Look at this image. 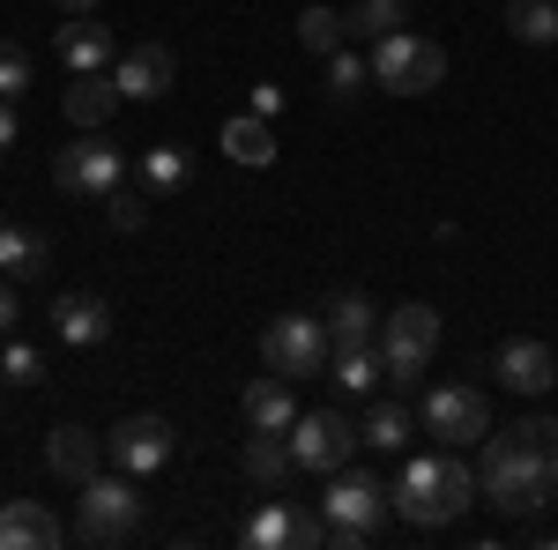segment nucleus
I'll list each match as a JSON object with an SVG mask.
<instances>
[{"instance_id":"obj_1","label":"nucleus","mask_w":558,"mask_h":550,"mask_svg":"<svg viewBox=\"0 0 558 550\" xmlns=\"http://www.w3.org/2000/svg\"><path fill=\"white\" fill-rule=\"evenodd\" d=\"M476 491L499 513H544L558 499V417H521L476 439Z\"/></svg>"},{"instance_id":"obj_2","label":"nucleus","mask_w":558,"mask_h":550,"mask_svg":"<svg viewBox=\"0 0 558 550\" xmlns=\"http://www.w3.org/2000/svg\"><path fill=\"white\" fill-rule=\"evenodd\" d=\"M387 506L402 513L410 528H454L476 506V468L462 454H417V462H402Z\"/></svg>"},{"instance_id":"obj_3","label":"nucleus","mask_w":558,"mask_h":550,"mask_svg":"<svg viewBox=\"0 0 558 550\" xmlns=\"http://www.w3.org/2000/svg\"><path fill=\"white\" fill-rule=\"evenodd\" d=\"M365 68L387 97H425V89L447 83V52L439 38H417V30H387V38L365 45Z\"/></svg>"},{"instance_id":"obj_4","label":"nucleus","mask_w":558,"mask_h":550,"mask_svg":"<svg viewBox=\"0 0 558 550\" xmlns=\"http://www.w3.org/2000/svg\"><path fill=\"white\" fill-rule=\"evenodd\" d=\"M320 513H328V543L365 550L373 536H380V521H387L380 476H365V468H336V476H328V491H320Z\"/></svg>"},{"instance_id":"obj_5","label":"nucleus","mask_w":558,"mask_h":550,"mask_svg":"<svg viewBox=\"0 0 558 550\" xmlns=\"http://www.w3.org/2000/svg\"><path fill=\"white\" fill-rule=\"evenodd\" d=\"M432 350H439V313H432L425 297H410V305H395L380 320V372L387 387H417L432 365Z\"/></svg>"},{"instance_id":"obj_6","label":"nucleus","mask_w":558,"mask_h":550,"mask_svg":"<svg viewBox=\"0 0 558 550\" xmlns=\"http://www.w3.org/2000/svg\"><path fill=\"white\" fill-rule=\"evenodd\" d=\"M328 357H336V342H328V320L320 313H276L260 328V365L283 372V380H313Z\"/></svg>"},{"instance_id":"obj_7","label":"nucleus","mask_w":558,"mask_h":550,"mask_svg":"<svg viewBox=\"0 0 558 550\" xmlns=\"http://www.w3.org/2000/svg\"><path fill=\"white\" fill-rule=\"evenodd\" d=\"M134 528H142V491H134V476H89L83 506H75V536H83V543H128Z\"/></svg>"},{"instance_id":"obj_8","label":"nucleus","mask_w":558,"mask_h":550,"mask_svg":"<svg viewBox=\"0 0 558 550\" xmlns=\"http://www.w3.org/2000/svg\"><path fill=\"white\" fill-rule=\"evenodd\" d=\"M357 447H365V439H357V424H350L343 410H299V424H291V462L313 468V476L350 468Z\"/></svg>"},{"instance_id":"obj_9","label":"nucleus","mask_w":558,"mask_h":550,"mask_svg":"<svg viewBox=\"0 0 558 550\" xmlns=\"http://www.w3.org/2000/svg\"><path fill=\"white\" fill-rule=\"evenodd\" d=\"M425 431L439 439V447H476V439L492 431V402H484V387L439 380L425 394Z\"/></svg>"},{"instance_id":"obj_10","label":"nucleus","mask_w":558,"mask_h":550,"mask_svg":"<svg viewBox=\"0 0 558 550\" xmlns=\"http://www.w3.org/2000/svg\"><path fill=\"white\" fill-rule=\"evenodd\" d=\"M52 186L60 194H112V186H128V157H120V142H68L60 157H52Z\"/></svg>"},{"instance_id":"obj_11","label":"nucleus","mask_w":558,"mask_h":550,"mask_svg":"<svg viewBox=\"0 0 558 550\" xmlns=\"http://www.w3.org/2000/svg\"><path fill=\"white\" fill-rule=\"evenodd\" d=\"M172 447H179V431L165 417H128V424H112V439H105V462L120 468V476H157V468L172 462Z\"/></svg>"},{"instance_id":"obj_12","label":"nucleus","mask_w":558,"mask_h":550,"mask_svg":"<svg viewBox=\"0 0 558 550\" xmlns=\"http://www.w3.org/2000/svg\"><path fill=\"white\" fill-rule=\"evenodd\" d=\"M499 387H514V394H551L558 387V350L551 342H536V335H514V342H499Z\"/></svg>"},{"instance_id":"obj_13","label":"nucleus","mask_w":558,"mask_h":550,"mask_svg":"<svg viewBox=\"0 0 558 550\" xmlns=\"http://www.w3.org/2000/svg\"><path fill=\"white\" fill-rule=\"evenodd\" d=\"M172 75H179V60L165 45H134V52L112 60V83H120V97H134V105H157V97L172 89Z\"/></svg>"},{"instance_id":"obj_14","label":"nucleus","mask_w":558,"mask_h":550,"mask_svg":"<svg viewBox=\"0 0 558 550\" xmlns=\"http://www.w3.org/2000/svg\"><path fill=\"white\" fill-rule=\"evenodd\" d=\"M97 462H105V439H97V431H83V424H60V431L45 439V468H52L60 484H75V491L97 476Z\"/></svg>"},{"instance_id":"obj_15","label":"nucleus","mask_w":558,"mask_h":550,"mask_svg":"<svg viewBox=\"0 0 558 550\" xmlns=\"http://www.w3.org/2000/svg\"><path fill=\"white\" fill-rule=\"evenodd\" d=\"M112 60L120 52H112V30L105 23H89V15H68L60 23V68L68 75H112Z\"/></svg>"},{"instance_id":"obj_16","label":"nucleus","mask_w":558,"mask_h":550,"mask_svg":"<svg viewBox=\"0 0 558 550\" xmlns=\"http://www.w3.org/2000/svg\"><path fill=\"white\" fill-rule=\"evenodd\" d=\"M52 328H60V342H75V350H97V342L112 335V305L89 291H68L52 297Z\"/></svg>"},{"instance_id":"obj_17","label":"nucleus","mask_w":558,"mask_h":550,"mask_svg":"<svg viewBox=\"0 0 558 550\" xmlns=\"http://www.w3.org/2000/svg\"><path fill=\"white\" fill-rule=\"evenodd\" d=\"M52 543H68V528L38 499H8L0 506V550H52Z\"/></svg>"},{"instance_id":"obj_18","label":"nucleus","mask_w":558,"mask_h":550,"mask_svg":"<svg viewBox=\"0 0 558 550\" xmlns=\"http://www.w3.org/2000/svg\"><path fill=\"white\" fill-rule=\"evenodd\" d=\"M128 97H120V83L112 75H75L68 83V97H60V112H68V127H83V134H97L112 112H120Z\"/></svg>"},{"instance_id":"obj_19","label":"nucleus","mask_w":558,"mask_h":550,"mask_svg":"<svg viewBox=\"0 0 558 550\" xmlns=\"http://www.w3.org/2000/svg\"><path fill=\"white\" fill-rule=\"evenodd\" d=\"M320 320H328V342H336V350H357V342H373V328H380V313H373L365 291H336Z\"/></svg>"},{"instance_id":"obj_20","label":"nucleus","mask_w":558,"mask_h":550,"mask_svg":"<svg viewBox=\"0 0 558 550\" xmlns=\"http://www.w3.org/2000/svg\"><path fill=\"white\" fill-rule=\"evenodd\" d=\"M246 424H254V431H291V424H299V394H291L283 372L246 387Z\"/></svg>"},{"instance_id":"obj_21","label":"nucleus","mask_w":558,"mask_h":550,"mask_svg":"<svg viewBox=\"0 0 558 550\" xmlns=\"http://www.w3.org/2000/svg\"><path fill=\"white\" fill-rule=\"evenodd\" d=\"M45 260H52V246H45V231H23V223H8L0 216V276H15V283H31Z\"/></svg>"},{"instance_id":"obj_22","label":"nucleus","mask_w":558,"mask_h":550,"mask_svg":"<svg viewBox=\"0 0 558 550\" xmlns=\"http://www.w3.org/2000/svg\"><path fill=\"white\" fill-rule=\"evenodd\" d=\"M239 462H246V476H254L260 491H276V484H283V476L299 468V462H291V439H283V431H254Z\"/></svg>"},{"instance_id":"obj_23","label":"nucleus","mask_w":558,"mask_h":550,"mask_svg":"<svg viewBox=\"0 0 558 550\" xmlns=\"http://www.w3.org/2000/svg\"><path fill=\"white\" fill-rule=\"evenodd\" d=\"M499 23H507L521 45H558V0H507Z\"/></svg>"},{"instance_id":"obj_24","label":"nucleus","mask_w":558,"mask_h":550,"mask_svg":"<svg viewBox=\"0 0 558 550\" xmlns=\"http://www.w3.org/2000/svg\"><path fill=\"white\" fill-rule=\"evenodd\" d=\"M343 23H350V38H357V45H373V38H387V30L410 23V0H350Z\"/></svg>"},{"instance_id":"obj_25","label":"nucleus","mask_w":558,"mask_h":550,"mask_svg":"<svg viewBox=\"0 0 558 550\" xmlns=\"http://www.w3.org/2000/svg\"><path fill=\"white\" fill-rule=\"evenodd\" d=\"M223 157H231V164H268V157H276V134H268V120H260V112L231 120V127H223Z\"/></svg>"},{"instance_id":"obj_26","label":"nucleus","mask_w":558,"mask_h":550,"mask_svg":"<svg viewBox=\"0 0 558 550\" xmlns=\"http://www.w3.org/2000/svg\"><path fill=\"white\" fill-rule=\"evenodd\" d=\"M299 45L313 52V60H328V52H343V45H350V23H343V8H305V15H299Z\"/></svg>"},{"instance_id":"obj_27","label":"nucleus","mask_w":558,"mask_h":550,"mask_svg":"<svg viewBox=\"0 0 558 550\" xmlns=\"http://www.w3.org/2000/svg\"><path fill=\"white\" fill-rule=\"evenodd\" d=\"M336 387H343V394H373V387H380V350H373V342L336 350Z\"/></svg>"},{"instance_id":"obj_28","label":"nucleus","mask_w":558,"mask_h":550,"mask_svg":"<svg viewBox=\"0 0 558 550\" xmlns=\"http://www.w3.org/2000/svg\"><path fill=\"white\" fill-rule=\"evenodd\" d=\"M357 439L380 447V454H395V447L410 439V410H402V402H373V417L357 424Z\"/></svg>"},{"instance_id":"obj_29","label":"nucleus","mask_w":558,"mask_h":550,"mask_svg":"<svg viewBox=\"0 0 558 550\" xmlns=\"http://www.w3.org/2000/svg\"><path fill=\"white\" fill-rule=\"evenodd\" d=\"M142 186H149V194H179V186H186V149H172V142L149 149V157H142Z\"/></svg>"},{"instance_id":"obj_30","label":"nucleus","mask_w":558,"mask_h":550,"mask_svg":"<svg viewBox=\"0 0 558 550\" xmlns=\"http://www.w3.org/2000/svg\"><path fill=\"white\" fill-rule=\"evenodd\" d=\"M373 83V68H365V52H328V97H336V105H350V97H357V89Z\"/></svg>"},{"instance_id":"obj_31","label":"nucleus","mask_w":558,"mask_h":550,"mask_svg":"<svg viewBox=\"0 0 558 550\" xmlns=\"http://www.w3.org/2000/svg\"><path fill=\"white\" fill-rule=\"evenodd\" d=\"M291 513L299 506H260L254 521H246V543L254 550H291Z\"/></svg>"},{"instance_id":"obj_32","label":"nucleus","mask_w":558,"mask_h":550,"mask_svg":"<svg viewBox=\"0 0 558 550\" xmlns=\"http://www.w3.org/2000/svg\"><path fill=\"white\" fill-rule=\"evenodd\" d=\"M105 201H112V231H142V223H149V201H157V194H149V186H112Z\"/></svg>"},{"instance_id":"obj_33","label":"nucleus","mask_w":558,"mask_h":550,"mask_svg":"<svg viewBox=\"0 0 558 550\" xmlns=\"http://www.w3.org/2000/svg\"><path fill=\"white\" fill-rule=\"evenodd\" d=\"M0 372H8L15 387H38V380H45V357L31 350V342H15V335H8V350H0Z\"/></svg>"},{"instance_id":"obj_34","label":"nucleus","mask_w":558,"mask_h":550,"mask_svg":"<svg viewBox=\"0 0 558 550\" xmlns=\"http://www.w3.org/2000/svg\"><path fill=\"white\" fill-rule=\"evenodd\" d=\"M23 89H31V52H23V45H0V97L15 105Z\"/></svg>"},{"instance_id":"obj_35","label":"nucleus","mask_w":558,"mask_h":550,"mask_svg":"<svg viewBox=\"0 0 558 550\" xmlns=\"http://www.w3.org/2000/svg\"><path fill=\"white\" fill-rule=\"evenodd\" d=\"M15 320H23V305H15V276H0V342L15 335Z\"/></svg>"},{"instance_id":"obj_36","label":"nucleus","mask_w":558,"mask_h":550,"mask_svg":"<svg viewBox=\"0 0 558 550\" xmlns=\"http://www.w3.org/2000/svg\"><path fill=\"white\" fill-rule=\"evenodd\" d=\"M15 134H23V127H15V105H8V97H0V157H8V149H15Z\"/></svg>"},{"instance_id":"obj_37","label":"nucleus","mask_w":558,"mask_h":550,"mask_svg":"<svg viewBox=\"0 0 558 550\" xmlns=\"http://www.w3.org/2000/svg\"><path fill=\"white\" fill-rule=\"evenodd\" d=\"M52 8H60V15H89L97 0H52Z\"/></svg>"}]
</instances>
